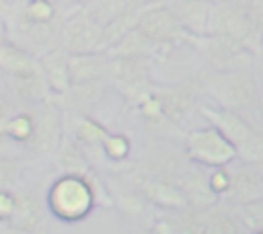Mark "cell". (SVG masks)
Returning <instances> with one entry per match:
<instances>
[{
    "instance_id": "44dd1931",
    "label": "cell",
    "mask_w": 263,
    "mask_h": 234,
    "mask_svg": "<svg viewBox=\"0 0 263 234\" xmlns=\"http://www.w3.org/2000/svg\"><path fill=\"white\" fill-rule=\"evenodd\" d=\"M66 92H70L72 103H76V105H80V107H86V105L97 103V99H99V94H101V88H99V80H90V82H72Z\"/></svg>"
},
{
    "instance_id": "ffe728a7",
    "label": "cell",
    "mask_w": 263,
    "mask_h": 234,
    "mask_svg": "<svg viewBox=\"0 0 263 234\" xmlns=\"http://www.w3.org/2000/svg\"><path fill=\"white\" fill-rule=\"evenodd\" d=\"M240 218L249 230L263 232V197H255L240 203Z\"/></svg>"
},
{
    "instance_id": "603a6c76",
    "label": "cell",
    "mask_w": 263,
    "mask_h": 234,
    "mask_svg": "<svg viewBox=\"0 0 263 234\" xmlns=\"http://www.w3.org/2000/svg\"><path fill=\"white\" fill-rule=\"evenodd\" d=\"M60 162H62V166L68 168V172H72V174H82L84 168H86V160H84V156L80 154V150L74 148V146L68 144V142H64L62 148H60Z\"/></svg>"
},
{
    "instance_id": "f1b7e54d",
    "label": "cell",
    "mask_w": 263,
    "mask_h": 234,
    "mask_svg": "<svg viewBox=\"0 0 263 234\" xmlns=\"http://www.w3.org/2000/svg\"><path fill=\"white\" fill-rule=\"evenodd\" d=\"M12 207H14V195L0 189V220H8L12 213Z\"/></svg>"
},
{
    "instance_id": "5bb4252c",
    "label": "cell",
    "mask_w": 263,
    "mask_h": 234,
    "mask_svg": "<svg viewBox=\"0 0 263 234\" xmlns=\"http://www.w3.org/2000/svg\"><path fill=\"white\" fill-rule=\"evenodd\" d=\"M150 47H152V41L138 27H134L127 33H123L119 39L109 43L103 51L107 57H125V55H146Z\"/></svg>"
},
{
    "instance_id": "5b68a950",
    "label": "cell",
    "mask_w": 263,
    "mask_h": 234,
    "mask_svg": "<svg viewBox=\"0 0 263 234\" xmlns=\"http://www.w3.org/2000/svg\"><path fill=\"white\" fill-rule=\"evenodd\" d=\"M187 156L189 160L203 166H226L236 158L234 146L216 129H195L187 138Z\"/></svg>"
},
{
    "instance_id": "ba28073f",
    "label": "cell",
    "mask_w": 263,
    "mask_h": 234,
    "mask_svg": "<svg viewBox=\"0 0 263 234\" xmlns=\"http://www.w3.org/2000/svg\"><path fill=\"white\" fill-rule=\"evenodd\" d=\"M199 113L210 121L212 127H216L232 146L234 150L240 148L251 135H253V127L238 117L234 111L230 109H212V107H199Z\"/></svg>"
},
{
    "instance_id": "4dcf8cb0",
    "label": "cell",
    "mask_w": 263,
    "mask_h": 234,
    "mask_svg": "<svg viewBox=\"0 0 263 234\" xmlns=\"http://www.w3.org/2000/svg\"><path fill=\"white\" fill-rule=\"evenodd\" d=\"M2 4H4V2H2V0H0V10H2Z\"/></svg>"
},
{
    "instance_id": "d6986e66",
    "label": "cell",
    "mask_w": 263,
    "mask_h": 234,
    "mask_svg": "<svg viewBox=\"0 0 263 234\" xmlns=\"http://www.w3.org/2000/svg\"><path fill=\"white\" fill-rule=\"evenodd\" d=\"M152 94L156 96V101L160 105L162 117H166L171 121H181L191 107V96L179 88H166V90H158Z\"/></svg>"
},
{
    "instance_id": "4316f807",
    "label": "cell",
    "mask_w": 263,
    "mask_h": 234,
    "mask_svg": "<svg viewBox=\"0 0 263 234\" xmlns=\"http://www.w3.org/2000/svg\"><path fill=\"white\" fill-rule=\"evenodd\" d=\"M210 222L212 224L205 226V232H238V224H234V220L228 216H216Z\"/></svg>"
},
{
    "instance_id": "cb8c5ba5",
    "label": "cell",
    "mask_w": 263,
    "mask_h": 234,
    "mask_svg": "<svg viewBox=\"0 0 263 234\" xmlns=\"http://www.w3.org/2000/svg\"><path fill=\"white\" fill-rule=\"evenodd\" d=\"M76 135L80 142L84 144H90V146H97V144H103V140L109 135L99 123L90 121V119H82L76 127Z\"/></svg>"
},
{
    "instance_id": "9a60e30c",
    "label": "cell",
    "mask_w": 263,
    "mask_h": 234,
    "mask_svg": "<svg viewBox=\"0 0 263 234\" xmlns=\"http://www.w3.org/2000/svg\"><path fill=\"white\" fill-rule=\"evenodd\" d=\"M144 193L158 205L168 207V209H187L189 207V199L185 195V191L168 181H152L144 185Z\"/></svg>"
},
{
    "instance_id": "7c38bea8",
    "label": "cell",
    "mask_w": 263,
    "mask_h": 234,
    "mask_svg": "<svg viewBox=\"0 0 263 234\" xmlns=\"http://www.w3.org/2000/svg\"><path fill=\"white\" fill-rule=\"evenodd\" d=\"M39 66L41 72L47 80L49 90L64 94L70 88V76H68V53L62 49H53V51H45L39 57Z\"/></svg>"
},
{
    "instance_id": "277c9868",
    "label": "cell",
    "mask_w": 263,
    "mask_h": 234,
    "mask_svg": "<svg viewBox=\"0 0 263 234\" xmlns=\"http://www.w3.org/2000/svg\"><path fill=\"white\" fill-rule=\"evenodd\" d=\"M205 90L218 105H222V109L230 111L249 107L257 96L255 80L242 70H226L208 76Z\"/></svg>"
},
{
    "instance_id": "8992f818",
    "label": "cell",
    "mask_w": 263,
    "mask_h": 234,
    "mask_svg": "<svg viewBox=\"0 0 263 234\" xmlns=\"http://www.w3.org/2000/svg\"><path fill=\"white\" fill-rule=\"evenodd\" d=\"M138 29L152 43H189L191 33L175 18V14L162 4H150L138 23Z\"/></svg>"
},
{
    "instance_id": "484cf974",
    "label": "cell",
    "mask_w": 263,
    "mask_h": 234,
    "mask_svg": "<svg viewBox=\"0 0 263 234\" xmlns=\"http://www.w3.org/2000/svg\"><path fill=\"white\" fill-rule=\"evenodd\" d=\"M27 16L35 23H49L53 16V8L47 0H31V4L27 6Z\"/></svg>"
},
{
    "instance_id": "f546056e",
    "label": "cell",
    "mask_w": 263,
    "mask_h": 234,
    "mask_svg": "<svg viewBox=\"0 0 263 234\" xmlns=\"http://www.w3.org/2000/svg\"><path fill=\"white\" fill-rule=\"evenodd\" d=\"M2 41H4V25L0 23V43H2Z\"/></svg>"
},
{
    "instance_id": "2e32d148",
    "label": "cell",
    "mask_w": 263,
    "mask_h": 234,
    "mask_svg": "<svg viewBox=\"0 0 263 234\" xmlns=\"http://www.w3.org/2000/svg\"><path fill=\"white\" fill-rule=\"evenodd\" d=\"M39 216H41V211H39V203L35 197H31L27 193L14 195V207L8 218V224L14 230H23V232L33 230L39 224Z\"/></svg>"
},
{
    "instance_id": "3957f363",
    "label": "cell",
    "mask_w": 263,
    "mask_h": 234,
    "mask_svg": "<svg viewBox=\"0 0 263 234\" xmlns=\"http://www.w3.org/2000/svg\"><path fill=\"white\" fill-rule=\"evenodd\" d=\"M189 43L199 51V55L216 70V72H226V70H245L251 64L253 51L245 49L236 41L224 37V35H214V33H199L189 37Z\"/></svg>"
},
{
    "instance_id": "8fae6325",
    "label": "cell",
    "mask_w": 263,
    "mask_h": 234,
    "mask_svg": "<svg viewBox=\"0 0 263 234\" xmlns=\"http://www.w3.org/2000/svg\"><path fill=\"white\" fill-rule=\"evenodd\" d=\"M107 76H111L119 86L138 88L148 82V62L144 55H125V57H109Z\"/></svg>"
},
{
    "instance_id": "4fadbf2b",
    "label": "cell",
    "mask_w": 263,
    "mask_h": 234,
    "mask_svg": "<svg viewBox=\"0 0 263 234\" xmlns=\"http://www.w3.org/2000/svg\"><path fill=\"white\" fill-rule=\"evenodd\" d=\"M175 18L193 35L205 33V23H208V10L210 6L203 4L201 0H177L168 8Z\"/></svg>"
},
{
    "instance_id": "30bf717a",
    "label": "cell",
    "mask_w": 263,
    "mask_h": 234,
    "mask_svg": "<svg viewBox=\"0 0 263 234\" xmlns=\"http://www.w3.org/2000/svg\"><path fill=\"white\" fill-rule=\"evenodd\" d=\"M109 57L105 51H82L68 55V76L70 82H90L107 76Z\"/></svg>"
},
{
    "instance_id": "7a4b0ae2",
    "label": "cell",
    "mask_w": 263,
    "mask_h": 234,
    "mask_svg": "<svg viewBox=\"0 0 263 234\" xmlns=\"http://www.w3.org/2000/svg\"><path fill=\"white\" fill-rule=\"evenodd\" d=\"M51 211L64 222L82 220L92 209V189L80 174H64L58 179L47 195Z\"/></svg>"
},
{
    "instance_id": "d4e9b609",
    "label": "cell",
    "mask_w": 263,
    "mask_h": 234,
    "mask_svg": "<svg viewBox=\"0 0 263 234\" xmlns=\"http://www.w3.org/2000/svg\"><path fill=\"white\" fill-rule=\"evenodd\" d=\"M101 146L107 152V156L113 158V160H119L129 152V144H127V140L123 135H107Z\"/></svg>"
},
{
    "instance_id": "9c48e42d",
    "label": "cell",
    "mask_w": 263,
    "mask_h": 234,
    "mask_svg": "<svg viewBox=\"0 0 263 234\" xmlns=\"http://www.w3.org/2000/svg\"><path fill=\"white\" fill-rule=\"evenodd\" d=\"M224 195L238 203L263 197V170L255 168L253 162H245L240 168L228 170V187Z\"/></svg>"
},
{
    "instance_id": "6da1fadb",
    "label": "cell",
    "mask_w": 263,
    "mask_h": 234,
    "mask_svg": "<svg viewBox=\"0 0 263 234\" xmlns=\"http://www.w3.org/2000/svg\"><path fill=\"white\" fill-rule=\"evenodd\" d=\"M205 33L224 35L249 51H257L261 45V29L236 2H218L208 10Z\"/></svg>"
},
{
    "instance_id": "1f68e13d",
    "label": "cell",
    "mask_w": 263,
    "mask_h": 234,
    "mask_svg": "<svg viewBox=\"0 0 263 234\" xmlns=\"http://www.w3.org/2000/svg\"><path fill=\"white\" fill-rule=\"evenodd\" d=\"M261 76H263V68H261Z\"/></svg>"
},
{
    "instance_id": "7402d4cb",
    "label": "cell",
    "mask_w": 263,
    "mask_h": 234,
    "mask_svg": "<svg viewBox=\"0 0 263 234\" xmlns=\"http://www.w3.org/2000/svg\"><path fill=\"white\" fill-rule=\"evenodd\" d=\"M33 127H35V119L31 115H14L12 119H8L4 131L16 142H29Z\"/></svg>"
},
{
    "instance_id": "83f0119b",
    "label": "cell",
    "mask_w": 263,
    "mask_h": 234,
    "mask_svg": "<svg viewBox=\"0 0 263 234\" xmlns=\"http://www.w3.org/2000/svg\"><path fill=\"white\" fill-rule=\"evenodd\" d=\"M16 179V164L8 158H0V189H6Z\"/></svg>"
},
{
    "instance_id": "52a82bcc",
    "label": "cell",
    "mask_w": 263,
    "mask_h": 234,
    "mask_svg": "<svg viewBox=\"0 0 263 234\" xmlns=\"http://www.w3.org/2000/svg\"><path fill=\"white\" fill-rule=\"evenodd\" d=\"M103 25L88 12H78L66 21L62 29L64 49L70 53L101 51L103 49Z\"/></svg>"
},
{
    "instance_id": "ac0fdd59",
    "label": "cell",
    "mask_w": 263,
    "mask_h": 234,
    "mask_svg": "<svg viewBox=\"0 0 263 234\" xmlns=\"http://www.w3.org/2000/svg\"><path fill=\"white\" fill-rule=\"evenodd\" d=\"M10 78H12V86H14L16 94L25 101H45L49 94V86H47V80L41 70L16 74Z\"/></svg>"
},
{
    "instance_id": "e0dca14e",
    "label": "cell",
    "mask_w": 263,
    "mask_h": 234,
    "mask_svg": "<svg viewBox=\"0 0 263 234\" xmlns=\"http://www.w3.org/2000/svg\"><path fill=\"white\" fill-rule=\"evenodd\" d=\"M0 68H2L6 74H10V76L41 70L39 60L31 57L25 49H21V47H16V45H8V43H4V41L0 43Z\"/></svg>"
}]
</instances>
